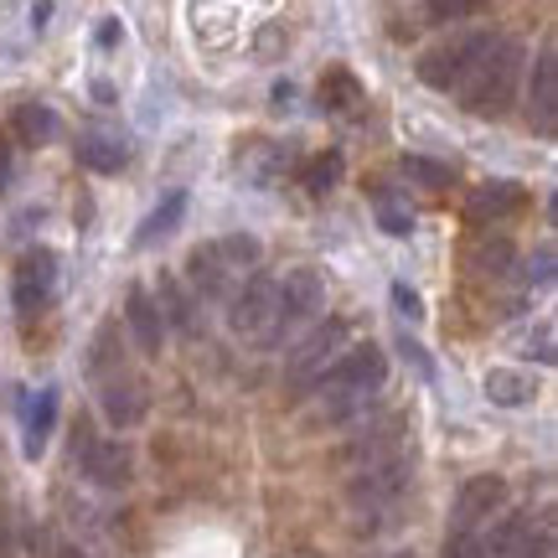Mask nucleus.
<instances>
[{
	"label": "nucleus",
	"instance_id": "nucleus-1",
	"mask_svg": "<svg viewBox=\"0 0 558 558\" xmlns=\"http://www.w3.org/2000/svg\"><path fill=\"white\" fill-rule=\"evenodd\" d=\"M383 383H388L383 347H373V341L347 347V352L320 373L316 388H311V393H316V424H352V418H362L373 409V399L383 393Z\"/></svg>",
	"mask_w": 558,
	"mask_h": 558
},
{
	"label": "nucleus",
	"instance_id": "nucleus-2",
	"mask_svg": "<svg viewBox=\"0 0 558 558\" xmlns=\"http://www.w3.org/2000/svg\"><path fill=\"white\" fill-rule=\"evenodd\" d=\"M320 305H326V275H320L316 264H295V269H284L275 275V290H269V316H264V331H259V352H275L284 341L305 331L311 320L320 316Z\"/></svg>",
	"mask_w": 558,
	"mask_h": 558
},
{
	"label": "nucleus",
	"instance_id": "nucleus-3",
	"mask_svg": "<svg viewBox=\"0 0 558 558\" xmlns=\"http://www.w3.org/2000/svg\"><path fill=\"white\" fill-rule=\"evenodd\" d=\"M518 83H522V41L497 37L492 52L481 58V68L465 78L460 104H465V114H476V120H497V114H507Z\"/></svg>",
	"mask_w": 558,
	"mask_h": 558
},
{
	"label": "nucleus",
	"instance_id": "nucleus-4",
	"mask_svg": "<svg viewBox=\"0 0 558 558\" xmlns=\"http://www.w3.org/2000/svg\"><path fill=\"white\" fill-rule=\"evenodd\" d=\"M492 41H497V32H460V37L429 47V52L418 58V68H414L418 83H424V88H435V94H460L465 78L481 68V58L492 52Z\"/></svg>",
	"mask_w": 558,
	"mask_h": 558
},
{
	"label": "nucleus",
	"instance_id": "nucleus-5",
	"mask_svg": "<svg viewBox=\"0 0 558 558\" xmlns=\"http://www.w3.org/2000/svg\"><path fill=\"white\" fill-rule=\"evenodd\" d=\"M347 337H352V320H341V316H331L326 326H316V331L284 357V388H290L295 399H305V393L320 383V373L347 352Z\"/></svg>",
	"mask_w": 558,
	"mask_h": 558
},
{
	"label": "nucleus",
	"instance_id": "nucleus-6",
	"mask_svg": "<svg viewBox=\"0 0 558 558\" xmlns=\"http://www.w3.org/2000/svg\"><path fill=\"white\" fill-rule=\"evenodd\" d=\"M409 481H414V456L399 450V456H383L373 465H357L347 481V501L357 512H378V507H393L409 492Z\"/></svg>",
	"mask_w": 558,
	"mask_h": 558
},
{
	"label": "nucleus",
	"instance_id": "nucleus-7",
	"mask_svg": "<svg viewBox=\"0 0 558 558\" xmlns=\"http://www.w3.org/2000/svg\"><path fill=\"white\" fill-rule=\"evenodd\" d=\"M99 409L104 418L114 424V429H135L140 418L150 414V393H145V383L130 373V367H114V373H99Z\"/></svg>",
	"mask_w": 558,
	"mask_h": 558
},
{
	"label": "nucleus",
	"instance_id": "nucleus-8",
	"mask_svg": "<svg viewBox=\"0 0 558 558\" xmlns=\"http://www.w3.org/2000/svg\"><path fill=\"white\" fill-rule=\"evenodd\" d=\"M501 507H507V481L501 476H471L456 497L450 533H481V527H492V518H497Z\"/></svg>",
	"mask_w": 558,
	"mask_h": 558
},
{
	"label": "nucleus",
	"instance_id": "nucleus-9",
	"mask_svg": "<svg viewBox=\"0 0 558 558\" xmlns=\"http://www.w3.org/2000/svg\"><path fill=\"white\" fill-rule=\"evenodd\" d=\"M186 284H192V295H197V300L228 305V300H233V290L243 284V275L218 254V243H202V248H192V254H186Z\"/></svg>",
	"mask_w": 558,
	"mask_h": 558
},
{
	"label": "nucleus",
	"instance_id": "nucleus-10",
	"mask_svg": "<svg viewBox=\"0 0 558 558\" xmlns=\"http://www.w3.org/2000/svg\"><path fill=\"white\" fill-rule=\"evenodd\" d=\"M52 284H58V254L52 248H32L16 264V311L21 316H41L52 305Z\"/></svg>",
	"mask_w": 558,
	"mask_h": 558
},
{
	"label": "nucleus",
	"instance_id": "nucleus-11",
	"mask_svg": "<svg viewBox=\"0 0 558 558\" xmlns=\"http://www.w3.org/2000/svg\"><path fill=\"white\" fill-rule=\"evenodd\" d=\"M527 120L538 135H554L558 130V52L543 47L538 62H533V83H527Z\"/></svg>",
	"mask_w": 558,
	"mask_h": 558
},
{
	"label": "nucleus",
	"instance_id": "nucleus-12",
	"mask_svg": "<svg viewBox=\"0 0 558 558\" xmlns=\"http://www.w3.org/2000/svg\"><path fill=\"white\" fill-rule=\"evenodd\" d=\"M78 465L104 492H120V486H130V476H135V456H130V445H120V439H94L78 456Z\"/></svg>",
	"mask_w": 558,
	"mask_h": 558
},
{
	"label": "nucleus",
	"instance_id": "nucleus-13",
	"mask_svg": "<svg viewBox=\"0 0 558 558\" xmlns=\"http://www.w3.org/2000/svg\"><path fill=\"white\" fill-rule=\"evenodd\" d=\"M124 326H130V337H135V347L145 352V357H156L160 347H166V320H160V311H156V295L145 290V284H135L130 290V300H124Z\"/></svg>",
	"mask_w": 558,
	"mask_h": 558
},
{
	"label": "nucleus",
	"instance_id": "nucleus-14",
	"mask_svg": "<svg viewBox=\"0 0 558 558\" xmlns=\"http://www.w3.org/2000/svg\"><path fill=\"white\" fill-rule=\"evenodd\" d=\"M399 450H403V418H378V424H367L362 435L347 439L341 460H352V465H373V460L399 456Z\"/></svg>",
	"mask_w": 558,
	"mask_h": 558
},
{
	"label": "nucleus",
	"instance_id": "nucleus-15",
	"mask_svg": "<svg viewBox=\"0 0 558 558\" xmlns=\"http://www.w3.org/2000/svg\"><path fill=\"white\" fill-rule=\"evenodd\" d=\"M156 311H160V320H166V331H177V337H197V305H192V295L181 290L177 275H160Z\"/></svg>",
	"mask_w": 558,
	"mask_h": 558
},
{
	"label": "nucleus",
	"instance_id": "nucleus-16",
	"mask_svg": "<svg viewBox=\"0 0 558 558\" xmlns=\"http://www.w3.org/2000/svg\"><path fill=\"white\" fill-rule=\"evenodd\" d=\"M186 218V192H166V197L150 207V218L135 228V248H156L160 239H171Z\"/></svg>",
	"mask_w": 558,
	"mask_h": 558
},
{
	"label": "nucleus",
	"instance_id": "nucleus-17",
	"mask_svg": "<svg viewBox=\"0 0 558 558\" xmlns=\"http://www.w3.org/2000/svg\"><path fill=\"white\" fill-rule=\"evenodd\" d=\"M522 207H527V186H518V181H486V186H476V197H471L476 218H512Z\"/></svg>",
	"mask_w": 558,
	"mask_h": 558
},
{
	"label": "nucleus",
	"instance_id": "nucleus-18",
	"mask_svg": "<svg viewBox=\"0 0 558 558\" xmlns=\"http://www.w3.org/2000/svg\"><path fill=\"white\" fill-rule=\"evenodd\" d=\"M52 424H58V388H41L37 399H32V409H26V435H21L32 460H41L47 439H52Z\"/></svg>",
	"mask_w": 558,
	"mask_h": 558
},
{
	"label": "nucleus",
	"instance_id": "nucleus-19",
	"mask_svg": "<svg viewBox=\"0 0 558 558\" xmlns=\"http://www.w3.org/2000/svg\"><path fill=\"white\" fill-rule=\"evenodd\" d=\"M486 399L501 403V409H522V403H533V378L512 373V367H497V373H486Z\"/></svg>",
	"mask_w": 558,
	"mask_h": 558
},
{
	"label": "nucleus",
	"instance_id": "nucleus-20",
	"mask_svg": "<svg viewBox=\"0 0 558 558\" xmlns=\"http://www.w3.org/2000/svg\"><path fill=\"white\" fill-rule=\"evenodd\" d=\"M78 160L88 166V171H124V140H114V135H83L78 140Z\"/></svg>",
	"mask_w": 558,
	"mask_h": 558
},
{
	"label": "nucleus",
	"instance_id": "nucleus-21",
	"mask_svg": "<svg viewBox=\"0 0 558 558\" xmlns=\"http://www.w3.org/2000/svg\"><path fill=\"white\" fill-rule=\"evenodd\" d=\"M16 140L21 145H52L58 140V114L47 104H21L16 109Z\"/></svg>",
	"mask_w": 558,
	"mask_h": 558
},
{
	"label": "nucleus",
	"instance_id": "nucleus-22",
	"mask_svg": "<svg viewBox=\"0 0 558 558\" xmlns=\"http://www.w3.org/2000/svg\"><path fill=\"white\" fill-rule=\"evenodd\" d=\"M320 104L331 109V114H352L362 104V83L347 73V68H331L326 78H320Z\"/></svg>",
	"mask_w": 558,
	"mask_h": 558
},
{
	"label": "nucleus",
	"instance_id": "nucleus-23",
	"mask_svg": "<svg viewBox=\"0 0 558 558\" xmlns=\"http://www.w3.org/2000/svg\"><path fill=\"white\" fill-rule=\"evenodd\" d=\"M218 243V254L228 264H233V269H239L243 279L248 275H259V264H264V243L254 239V233H228V239H213Z\"/></svg>",
	"mask_w": 558,
	"mask_h": 558
},
{
	"label": "nucleus",
	"instance_id": "nucleus-24",
	"mask_svg": "<svg viewBox=\"0 0 558 558\" xmlns=\"http://www.w3.org/2000/svg\"><path fill=\"white\" fill-rule=\"evenodd\" d=\"M337 181H341V156L337 150H320V156H311L305 166H300V186H305L311 197H326Z\"/></svg>",
	"mask_w": 558,
	"mask_h": 558
},
{
	"label": "nucleus",
	"instance_id": "nucleus-25",
	"mask_svg": "<svg viewBox=\"0 0 558 558\" xmlns=\"http://www.w3.org/2000/svg\"><path fill=\"white\" fill-rule=\"evenodd\" d=\"M403 177L429 186V192H445V186H456V166H439L429 156H403Z\"/></svg>",
	"mask_w": 558,
	"mask_h": 558
},
{
	"label": "nucleus",
	"instance_id": "nucleus-26",
	"mask_svg": "<svg viewBox=\"0 0 558 558\" xmlns=\"http://www.w3.org/2000/svg\"><path fill=\"white\" fill-rule=\"evenodd\" d=\"M492 0H424V21L429 26H450V21H465V16H481Z\"/></svg>",
	"mask_w": 558,
	"mask_h": 558
},
{
	"label": "nucleus",
	"instance_id": "nucleus-27",
	"mask_svg": "<svg viewBox=\"0 0 558 558\" xmlns=\"http://www.w3.org/2000/svg\"><path fill=\"white\" fill-rule=\"evenodd\" d=\"M373 207H378V222L388 228V233H409V228H414V213H409V207H399L388 192H378V197H373Z\"/></svg>",
	"mask_w": 558,
	"mask_h": 558
},
{
	"label": "nucleus",
	"instance_id": "nucleus-28",
	"mask_svg": "<svg viewBox=\"0 0 558 558\" xmlns=\"http://www.w3.org/2000/svg\"><path fill=\"white\" fill-rule=\"evenodd\" d=\"M548 554H554V533L548 527H527L522 543L512 548V558H548Z\"/></svg>",
	"mask_w": 558,
	"mask_h": 558
},
{
	"label": "nucleus",
	"instance_id": "nucleus-29",
	"mask_svg": "<svg viewBox=\"0 0 558 558\" xmlns=\"http://www.w3.org/2000/svg\"><path fill=\"white\" fill-rule=\"evenodd\" d=\"M388 295H393V311H399L403 320H424V300H418V290H409L403 279H393V290H388Z\"/></svg>",
	"mask_w": 558,
	"mask_h": 558
},
{
	"label": "nucleus",
	"instance_id": "nucleus-30",
	"mask_svg": "<svg viewBox=\"0 0 558 558\" xmlns=\"http://www.w3.org/2000/svg\"><path fill=\"white\" fill-rule=\"evenodd\" d=\"M527 284H533V290H548V284H554V248H548V243L527 259Z\"/></svg>",
	"mask_w": 558,
	"mask_h": 558
},
{
	"label": "nucleus",
	"instance_id": "nucleus-31",
	"mask_svg": "<svg viewBox=\"0 0 558 558\" xmlns=\"http://www.w3.org/2000/svg\"><path fill=\"white\" fill-rule=\"evenodd\" d=\"M476 264H481V269H497V275H501V269H507V264H512V248H507V243H486V248H481V254H476Z\"/></svg>",
	"mask_w": 558,
	"mask_h": 558
},
{
	"label": "nucleus",
	"instance_id": "nucleus-32",
	"mask_svg": "<svg viewBox=\"0 0 558 558\" xmlns=\"http://www.w3.org/2000/svg\"><path fill=\"white\" fill-rule=\"evenodd\" d=\"M399 352H403L409 362H414V367L424 373V378H435V362H429V352H424V347H418L414 337H399Z\"/></svg>",
	"mask_w": 558,
	"mask_h": 558
},
{
	"label": "nucleus",
	"instance_id": "nucleus-33",
	"mask_svg": "<svg viewBox=\"0 0 558 558\" xmlns=\"http://www.w3.org/2000/svg\"><path fill=\"white\" fill-rule=\"evenodd\" d=\"M0 558H16V527H11V512H0Z\"/></svg>",
	"mask_w": 558,
	"mask_h": 558
},
{
	"label": "nucleus",
	"instance_id": "nucleus-34",
	"mask_svg": "<svg viewBox=\"0 0 558 558\" xmlns=\"http://www.w3.org/2000/svg\"><path fill=\"white\" fill-rule=\"evenodd\" d=\"M58 558H83V554H78V548H62V554H58Z\"/></svg>",
	"mask_w": 558,
	"mask_h": 558
},
{
	"label": "nucleus",
	"instance_id": "nucleus-35",
	"mask_svg": "<svg viewBox=\"0 0 558 558\" xmlns=\"http://www.w3.org/2000/svg\"><path fill=\"white\" fill-rule=\"evenodd\" d=\"M393 558H409V554H393Z\"/></svg>",
	"mask_w": 558,
	"mask_h": 558
}]
</instances>
